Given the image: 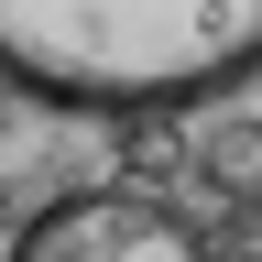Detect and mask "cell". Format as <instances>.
Wrapping results in <instances>:
<instances>
[{
    "label": "cell",
    "mask_w": 262,
    "mask_h": 262,
    "mask_svg": "<svg viewBox=\"0 0 262 262\" xmlns=\"http://www.w3.org/2000/svg\"><path fill=\"white\" fill-rule=\"evenodd\" d=\"M262 77V0H0V88L44 110H196Z\"/></svg>",
    "instance_id": "6da1fadb"
},
{
    "label": "cell",
    "mask_w": 262,
    "mask_h": 262,
    "mask_svg": "<svg viewBox=\"0 0 262 262\" xmlns=\"http://www.w3.org/2000/svg\"><path fill=\"white\" fill-rule=\"evenodd\" d=\"M11 262H219V251L153 186H77V196H55V208L22 219Z\"/></svg>",
    "instance_id": "7a4b0ae2"
},
{
    "label": "cell",
    "mask_w": 262,
    "mask_h": 262,
    "mask_svg": "<svg viewBox=\"0 0 262 262\" xmlns=\"http://www.w3.org/2000/svg\"><path fill=\"white\" fill-rule=\"evenodd\" d=\"M186 164L229 196V208H251V196H262V120H208L186 142Z\"/></svg>",
    "instance_id": "3957f363"
}]
</instances>
